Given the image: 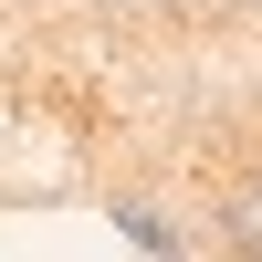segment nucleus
I'll return each mask as SVG.
<instances>
[{
    "label": "nucleus",
    "mask_w": 262,
    "mask_h": 262,
    "mask_svg": "<svg viewBox=\"0 0 262 262\" xmlns=\"http://www.w3.org/2000/svg\"><path fill=\"white\" fill-rule=\"evenodd\" d=\"M210 252H221V262H262V168L210 200Z\"/></svg>",
    "instance_id": "nucleus-1"
}]
</instances>
